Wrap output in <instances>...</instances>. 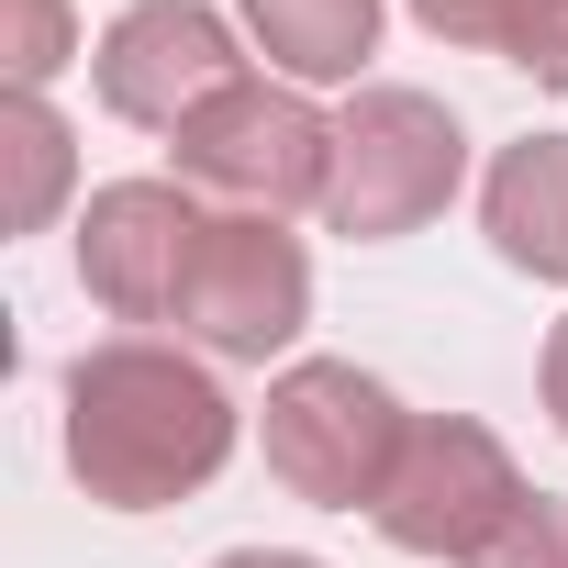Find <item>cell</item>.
Returning a JSON list of instances; mask_svg holds the SVG:
<instances>
[{
  "instance_id": "obj_9",
  "label": "cell",
  "mask_w": 568,
  "mask_h": 568,
  "mask_svg": "<svg viewBox=\"0 0 568 568\" xmlns=\"http://www.w3.org/2000/svg\"><path fill=\"white\" fill-rule=\"evenodd\" d=\"M479 223H490V256H501V267L568 278V134L501 145L490 179H479Z\"/></svg>"
},
{
  "instance_id": "obj_15",
  "label": "cell",
  "mask_w": 568,
  "mask_h": 568,
  "mask_svg": "<svg viewBox=\"0 0 568 568\" xmlns=\"http://www.w3.org/2000/svg\"><path fill=\"white\" fill-rule=\"evenodd\" d=\"M524 79H546V90H568V0H535V12H524V34L501 45Z\"/></svg>"
},
{
  "instance_id": "obj_17",
  "label": "cell",
  "mask_w": 568,
  "mask_h": 568,
  "mask_svg": "<svg viewBox=\"0 0 568 568\" xmlns=\"http://www.w3.org/2000/svg\"><path fill=\"white\" fill-rule=\"evenodd\" d=\"M212 568H324V557H291V546H234V557H212Z\"/></svg>"
},
{
  "instance_id": "obj_10",
  "label": "cell",
  "mask_w": 568,
  "mask_h": 568,
  "mask_svg": "<svg viewBox=\"0 0 568 568\" xmlns=\"http://www.w3.org/2000/svg\"><path fill=\"white\" fill-rule=\"evenodd\" d=\"M245 34L291 79H357L379 57V0H245Z\"/></svg>"
},
{
  "instance_id": "obj_11",
  "label": "cell",
  "mask_w": 568,
  "mask_h": 568,
  "mask_svg": "<svg viewBox=\"0 0 568 568\" xmlns=\"http://www.w3.org/2000/svg\"><path fill=\"white\" fill-rule=\"evenodd\" d=\"M68 179H79V145H68L57 101L45 90H12V101H0V223L34 234L68 201Z\"/></svg>"
},
{
  "instance_id": "obj_13",
  "label": "cell",
  "mask_w": 568,
  "mask_h": 568,
  "mask_svg": "<svg viewBox=\"0 0 568 568\" xmlns=\"http://www.w3.org/2000/svg\"><path fill=\"white\" fill-rule=\"evenodd\" d=\"M468 568H568V501H557V490H524V513H513Z\"/></svg>"
},
{
  "instance_id": "obj_6",
  "label": "cell",
  "mask_w": 568,
  "mask_h": 568,
  "mask_svg": "<svg viewBox=\"0 0 568 568\" xmlns=\"http://www.w3.org/2000/svg\"><path fill=\"white\" fill-rule=\"evenodd\" d=\"M313 324V256L302 234H278L256 212H223L190 256V291H179V335L223 368H267L278 346H291Z\"/></svg>"
},
{
  "instance_id": "obj_2",
  "label": "cell",
  "mask_w": 568,
  "mask_h": 568,
  "mask_svg": "<svg viewBox=\"0 0 568 568\" xmlns=\"http://www.w3.org/2000/svg\"><path fill=\"white\" fill-rule=\"evenodd\" d=\"M402 435L413 413L357 368V357H302L267 379V413H256V446H267V479L291 501H324V513H379L390 468H402Z\"/></svg>"
},
{
  "instance_id": "obj_7",
  "label": "cell",
  "mask_w": 568,
  "mask_h": 568,
  "mask_svg": "<svg viewBox=\"0 0 568 568\" xmlns=\"http://www.w3.org/2000/svg\"><path fill=\"white\" fill-rule=\"evenodd\" d=\"M90 79H101V112L112 123L179 134L190 112H212L245 79V45H234V23L212 12V0H134V12L101 34Z\"/></svg>"
},
{
  "instance_id": "obj_12",
  "label": "cell",
  "mask_w": 568,
  "mask_h": 568,
  "mask_svg": "<svg viewBox=\"0 0 568 568\" xmlns=\"http://www.w3.org/2000/svg\"><path fill=\"white\" fill-rule=\"evenodd\" d=\"M0 57H12V90H45V79L79 57L68 0H0Z\"/></svg>"
},
{
  "instance_id": "obj_8",
  "label": "cell",
  "mask_w": 568,
  "mask_h": 568,
  "mask_svg": "<svg viewBox=\"0 0 568 568\" xmlns=\"http://www.w3.org/2000/svg\"><path fill=\"white\" fill-rule=\"evenodd\" d=\"M201 212L179 179H112L90 190L79 212V291L112 313V324H179V291H190V256H201Z\"/></svg>"
},
{
  "instance_id": "obj_3",
  "label": "cell",
  "mask_w": 568,
  "mask_h": 568,
  "mask_svg": "<svg viewBox=\"0 0 568 568\" xmlns=\"http://www.w3.org/2000/svg\"><path fill=\"white\" fill-rule=\"evenodd\" d=\"M457 179H468V134H457V112H446L435 90L379 79V90H357V101L335 112L324 223H335L346 245H390V234L435 223V212L457 201Z\"/></svg>"
},
{
  "instance_id": "obj_14",
  "label": "cell",
  "mask_w": 568,
  "mask_h": 568,
  "mask_svg": "<svg viewBox=\"0 0 568 568\" xmlns=\"http://www.w3.org/2000/svg\"><path fill=\"white\" fill-rule=\"evenodd\" d=\"M535 0H413V23L446 34V45H513Z\"/></svg>"
},
{
  "instance_id": "obj_16",
  "label": "cell",
  "mask_w": 568,
  "mask_h": 568,
  "mask_svg": "<svg viewBox=\"0 0 568 568\" xmlns=\"http://www.w3.org/2000/svg\"><path fill=\"white\" fill-rule=\"evenodd\" d=\"M535 390H546V424L568 435V313H557V335H546V368H535Z\"/></svg>"
},
{
  "instance_id": "obj_1",
  "label": "cell",
  "mask_w": 568,
  "mask_h": 568,
  "mask_svg": "<svg viewBox=\"0 0 568 568\" xmlns=\"http://www.w3.org/2000/svg\"><path fill=\"white\" fill-rule=\"evenodd\" d=\"M234 457V402L201 357L112 335L68 368V468L90 501L112 513H168L190 490H212Z\"/></svg>"
},
{
  "instance_id": "obj_5",
  "label": "cell",
  "mask_w": 568,
  "mask_h": 568,
  "mask_svg": "<svg viewBox=\"0 0 568 568\" xmlns=\"http://www.w3.org/2000/svg\"><path fill=\"white\" fill-rule=\"evenodd\" d=\"M524 513V468H513V446L490 435V424H468V413H424L413 435H402V468H390V490H379V535L402 546V557H479L501 524Z\"/></svg>"
},
{
  "instance_id": "obj_4",
  "label": "cell",
  "mask_w": 568,
  "mask_h": 568,
  "mask_svg": "<svg viewBox=\"0 0 568 568\" xmlns=\"http://www.w3.org/2000/svg\"><path fill=\"white\" fill-rule=\"evenodd\" d=\"M179 190L190 201H223V212H324V179H335V123L291 90V79H234L212 112H190L179 134Z\"/></svg>"
}]
</instances>
